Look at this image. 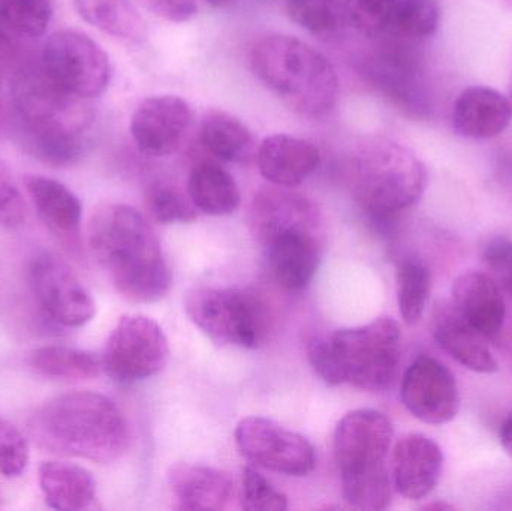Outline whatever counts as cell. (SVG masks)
<instances>
[{"instance_id":"18","label":"cell","mask_w":512,"mask_h":511,"mask_svg":"<svg viewBox=\"0 0 512 511\" xmlns=\"http://www.w3.org/2000/svg\"><path fill=\"white\" fill-rule=\"evenodd\" d=\"M430 330L436 344L469 371L477 374L498 371V362L490 350L489 339L466 323L450 300H439L433 306Z\"/></svg>"},{"instance_id":"26","label":"cell","mask_w":512,"mask_h":511,"mask_svg":"<svg viewBox=\"0 0 512 511\" xmlns=\"http://www.w3.org/2000/svg\"><path fill=\"white\" fill-rule=\"evenodd\" d=\"M75 11L90 26L123 41L140 44L147 24L129 0H74Z\"/></svg>"},{"instance_id":"37","label":"cell","mask_w":512,"mask_h":511,"mask_svg":"<svg viewBox=\"0 0 512 511\" xmlns=\"http://www.w3.org/2000/svg\"><path fill=\"white\" fill-rule=\"evenodd\" d=\"M483 261L496 284L512 293V242L504 236L493 237L484 246Z\"/></svg>"},{"instance_id":"2","label":"cell","mask_w":512,"mask_h":511,"mask_svg":"<svg viewBox=\"0 0 512 511\" xmlns=\"http://www.w3.org/2000/svg\"><path fill=\"white\" fill-rule=\"evenodd\" d=\"M38 447L95 464H113L129 449L131 431L120 408L95 392H69L45 402L29 420Z\"/></svg>"},{"instance_id":"23","label":"cell","mask_w":512,"mask_h":511,"mask_svg":"<svg viewBox=\"0 0 512 511\" xmlns=\"http://www.w3.org/2000/svg\"><path fill=\"white\" fill-rule=\"evenodd\" d=\"M39 488L50 509L78 511L92 506L96 482L92 473L80 465L47 461L39 465Z\"/></svg>"},{"instance_id":"24","label":"cell","mask_w":512,"mask_h":511,"mask_svg":"<svg viewBox=\"0 0 512 511\" xmlns=\"http://www.w3.org/2000/svg\"><path fill=\"white\" fill-rule=\"evenodd\" d=\"M200 143L210 155L221 161L248 162L256 155V141L245 122L225 111L204 114Z\"/></svg>"},{"instance_id":"9","label":"cell","mask_w":512,"mask_h":511,"mask_svg":"<svg viewBox=\"0 0 512 511\" xmlns=\"http://www.w3.org/2000/svg\"><path fill=\"white\" fill-rule=\"evenodd\" d=\"M192 323L219 345L255 350L270 339L274 312L251 287H198L186 297Z\"/></svg>"},{"instance_id":"31","label":"cell","mask_w":512,"mask_h":511,"mask_svg":"<svg viewBox=\"0 0 512 511\" xmlns=\"http://www.w3.org/2000/svg\"><path fill=\"white\" fill-rule=\"evenodd\" d=\"M0 14L20 35H44L53 17L50 0H0Z\"/></svg>"},{"instance_id":"38","label":"cell","mask_w":512,"mask_h":511,"mask_svg":"<svg viewBox=\"0 0 512 511\" xmlns=\"http://www.w3.org/2000/svg\"><path fill=\"white\" fill-rule=\"evenodd\" d=\"M150 8L165 20L185 23L197 14L195 0H147Z\"/></svg>"},{"instance_id":"25","label":"cell","mask_w":512,"mask_h":511,"mask_svg":"<svg viewBox=\"0 0 512 511\" xmlns=\"http://www.w3.org/2000/svg\"><path fill=\"white\" fill-rule=\"evenodd\" d=\"M188 194L198 210L212 216L231 215L239 209L242 200L234 177L210 161L194 165L189 174Z\"/></svg>"},{"instance_id":"8","label":"cell","mask_w":512,"mask_h":511,"mask_svg":"<svg viewBox=\"0 0 512 511\" xmlns=\"http://www.w3.org/2000/svg\"><path fill=\"white\" fill-rule=\"evenodd\" d=\"M352 195L373 219L385 221L420 201L427 186V170L409 147L373 137L352 153L349 167Z\"/></svg>"},{"instance_id":"44","label":"cell","mask_w":512,"mask_h":511,"mask_svg":"<svg viewBox=\"0 0 512 511\" xmlns=\"http://www.w3.org/2000/svg\"><path fill=\"white\" fill-rule=\"evenodd\" d=\"M505 3H508V5L512 6V0H505Z\"/></svg>"},{"instance_id":"3","label":"cell","mask_w":512,"mask_h":511,"mask_svg":"<svg viewBox=\"0 0 512 511\" xmlns=\"http://www.w3.org/2000/svg\"><path fill=\"white\" fill-rule=\"evenodd\" d=\"M251 227L280 287L301 291L321 260L322 222L318 207L291 188H264L251 204Z\"/></svg>"},{"instance_id":"39","label":"cell","mask_w":512,"mask_h":511,"mask_svg":"<svg viewBox=\"0 0 512 511\" xmlns=\"http://www.w3.org/2000/svg\"><path fill=\"white\" fill-rule=\"evenodd\" d=\"M11 32L14 30L0 14V57L9 56L14 50V39H12Z\"/></svg>"},{"instance_id":"20","label":"cell","mask_w":512,"mask_h":511,"mask_svg":"<svg viewBox=\"0 0 512 511\" xmlns=\"http://www.w3.org/2000/svg\"><path fill=\"white\" fill-rule=\"evenodd\" d=\"M256 161L259 173L271 185L295 188L318 170L321 153L312 141L276 134L259 144Z\"/></svg>"},{"instance_id":"10","label":"cell","mask_w":512,"mask_h":511,"mask_svg":"<svg viewBox=\"0 0 512 511\" xmlns=\"http://www.w3.org/2000/svg\"><path fill=\"white\" fill-rule=\"evenodd\" d=\"M42 72L75 98H98L107 90L111 65L104 48L86 33L59 30L48 36L42 50Z\"/></svg>"},{"instance_id":"42","label":"cell","mask_w":512,"mask_h":511,"mask_svg":"<svg viewBox=\"0 0 512 511\" xmlns=\"http://www.w3.org/2000/svg\"><path fill=\"white\" fill-rule=\"evenodd\" d=\"M207 5L215 6V8H224V6L231 5L233 0H203Z\"/></svg>"},{"instance_id":"27","label":"cell","mask_w":512,"mask_h":511,"mask_svg":"<svg viewBox=\"0 0 512 511\" xmlns=\"http://www.w3.org/2000/svg\"><path fill=\"white\" fill-rule=\"evenodd\" d=\"M29 365L44 377L62 381L92 380L98 377L101 368L93 354L60 345H48L32 351Z\"/></svg>"},{"instance_id":"11","label":"cell","mask_w":512,"mask_h":511,"mask_svg":"<svg viewBox=\"0 0 512 511\" xmlns=\"http://www.w3.org/2000/svg\"><path fill=\"white\" fill-rule=\"evenodd\" d=\"M170 359L162 327L146 315H125L111 330L102 368L117 383H137L159 374Z\"/></svg>"},{"instance_id":"1","label":"cell","mask_w":512,"mask_h":511,"mask_svg":"<svg viewBox=\"0 0 512 511\" xmlns=\"http://www.w3.org/2000/svg\"><path fill=\"white\" fill-rule=\"evenodd\" d=\"M89 246L116 290L135 303L158 302L171 288L161 242L143 213L126 204H104L89 222Z\"/></svg>"},{"instance_id":"22","label":"cell","mask_w":512,"mask_h":511,"mask_svg":"<svg viewBox=\"0 0 512 511\" xmlns=\"http://www.w3.org/2000/svg\"><path fill=\"white\" fill-rule=\"evenodd\" d=\"M24 188L45 227L63 242L80 236L83 206L80 198L59 180L44 176L24 177Z\"/></svg>"},{"instance_id":"41","label":"cell","mask_w":512,"mask_h":511,"mask_svg":"<svg viewBox=\"0 0 512 511\" xmlns=\"http://www.w3.org/2000/svg\"><path fill=\"white\" fill-rule=\"evenodd\" d=\"M424 510H454V506H451V504L447 503H430L427 504V506L423 507Z\"/></svg>"},{"instance_id":"21","label":"cell","mask_w":512,"mask_h":511,"mask_svg":"<svg viewBox=\"0 0 512 511\" xmlns=\"http://www.w3.org/2000/svg\"><path fill=\"white\" fill-rule=\"evenodd\" d=\"M512 120L508 96L487 86H472L457 96L453 107V128L474 140L499 137Z\"/></svg>"},{"instance_id":"33","label":"cell","mask_w":512,"mask_h":511,"mask_svg":"<svg viewBox=\"0 0 512 511\" xmlns=\"http://www.w3.org/2000/svg\"><path fill=\"white\" fill-rule=\"evenodd\" d=\"M441 8L436 0H400L394 23L409 38H427L438 30Z\"/></svg>"},{"instance_id":"29","label":"cell","mask_w":512,"mask_h":511,"mask_svg":"<svg viewBox=\"0 0 512 511\" xmlns=\"http://www.w3.org/2000/svg\"><path fill=\"white\" fill-rule=\"evenodd\" d=\"M286 11L294 23L318 36L334 35L348 18L339 0H286Z\"/></svg>"},{"instance_id":"13","label":"cell","mask_w":512,"mask_h":511,"mask_svg":"<svg viewBox=\"0 0 512 511\" xmlns=\"http://www.w3.org/2000/svg\"><path fill=\"white\" fill-rule=\"evenodd\" d=\"M30 287L39 308L62 327L84 326L96 315L95 300L71 267L54 254H41L29 269Z\"/></svg>"},{"instance_id":"16","label":"cell","mask_w":512,"mask_h":511,"mask_svg":"<svg viewBox=\"0 0 512 511\" xmlns=\"http://www.w3.org/2000/svg\"><path fill=\"white\" fill-rule=\"evenodd\" d=\"M444 471V452L432 438L408 434L397 441L391 455L396 491L406 500H424L438 486Z\"/></svg>"},{"instance_id":"43","label":"cell","mask_w":512,"mask_h":511,"mask_svg":"<svg viewBox=\"0 0 512 511\" xmlns=\"http://www.w3.org/2000/svg\"><path fill=\"white\" fill-rule=\"evenodd\" d=\"M508 98H510V101L512 104V81H511V86H510V96H508Z\"/></svg>"},{"instance_id":"34","label":"cell","mask_w":512,"mask_h":511,"mask_svg":"<svg viewBox=\"0 0 512 511\" xmlns=\"http://www.w3.org/2000/svg\"><path fill=\"white\" fill-rule=\"evenodd\" d=\"M240 507L251 511H283L288 509V498L262 474L248 467L243 470Z\"/></svg>"},{"instance_id":"4","label":"cell","mask_w":512,"mask_h":511,"mask_svg":"<svg viewBox=\"0 0 512 511\" xmlns=\"http://www.w3.org/2000/svg\"><path fill=\"white\" fill-rule=\"evenodd\" d=\"M400 359L402 330L388 315L366 326L337 330L309 347L310 365L325 383L349 384L373 393L393 386Z\"/></svg>"},{"instance_id":"6","label":"cell","mask_w":512,"mask_h":511,"mask_svg":"<svg viewBox=\"0 0 512 511\" xmlns=\"http://www.w3.org/2000/svg\"><path fill=\"white\" fill-rule=\"evenodd\" d=\"M252 71L289 108L310 119L327 116L339 96L330 60L301 39L268 35L252 50Z\"/></svg>"},{"instance_id":"12","label":"cell","mask_w":512,"mask_h":511,"mask_svg":"<svg viewBox=\"0 0 512 511\" xmlns=\"http://www.w3.org/2000/svg\"><path fill=\"white\" fill-rule=\"evenodd\" d=\"M234 437L243 458L256 467L288 477H306L315 470L316 453L309 440L274 420L246 417Z\"/></svg>"},{"instance_id":"35","label":"cell","mask_w":512,"mask_h":511,"mask_svg":"<svg viewBox=\"0 0 512 511\" xmlns=\"http://www.w3.org/2000/svg\"><path fill=\"white\" fill-rule=\"evenodd\" d=\"M30 450L17 426L0 416V474L15 479L26 471Z\"/></svg>"},{"instance_id":"19","label":"cell","mask_w":512,"mask_h":511,"mask_svg":"<svg viewBox=\"0 0 512 511\" xmlns=\"http://www.w3.org/2000/svg\"><path fill=\"white\" fill-rule=\"evenodd\" d=\"M451 305L484 338H498L507 318L502 288L487 273H463L451 288Z\"/></svg>"},{"instance_id":"17","label":"cell","mask_w":512,"mask_h":511,"mask_svg":"<svg viewBox=\"0 0 512 511\" xmlns=\"http://www.w3.org/2000/svg\"><path fill=\"white\" fill-rule=\"evenodd\" d=\"M167 479L179 509L221 511L240 504L236 482L216 468L182 462L168 470Z\"/></svg>"},{"instance_id":"30","label":"cell","mask_w":512,"mask_h":511,"mask_svg":"<svg viewBox=\"0 0 512 511\" xmlns=\"http://www.w3.org/2000/svg\"><path fill=\"white\" fill-rule=\"evenodd\" d=\"M146 207L159 224L191 222L197 218V207L182 189L165 180H155L146 189Z\"/></svg>"},{"instance_id":"7","label":"cell","mask_w":512,"mask_h":511,"mask_svg":"<svg viewBox=\"0 0 512 511\" xmlns=\"http://www.w3.org/2000/svg\"><path fill=\"white\" fill-rule=\"evenodd\" d=\"M393 425L375 410L343 416L334 431V459L342 479L343 498L358 510H384L393 498L387 458Z\"/></svg>"},{"instance_id":"36","label":"cell","mask_w":512,"mask_h":511,"mask_svg":"<svg viewBox=\"0 0 512 511\" xmlns=\"http://www.w3.org/2000/svg\"><path fill=\"white\" fill-rule=\"evenodd\" d=\"M26 219L23 195L8 165L0 159V228L20 227Z\"/></svg>"},{"instance_id":"28","label":"cell","mask_w":512,"mask_h":511,"mask_svg":"<svg viewBox=\"0 0 512 511\" xmlns=\"http://www.w3.org/2000/svg\"><path fill=\"white\" fill-rule=\"evenodd\" d=\"M397 305L409 326L420 323L432 290V273L420 258L409 257L397 266Z\"/></svg>"},{"instance_id":"14","label":"cell","mask_w":512,"mask_h":511,"mask_svg":"<svg viewBox=\"0 0 512 511\" xmlns=\"http://www.w3.org/2000/svg\"><path fill=\"white\" fill-rule=\"evenodd\" d=\"M400 398L406 410L427 425H445L456 419L460 393L456 377L435 357H417L403 375Z\"/></svg>"},{"instance_id":"32","label":"cell","mask_w":512,"mask_h":511,"mask_svg":"<svg viewBox=\"0 0 512 511\" xmlns=\"http://www.w3.org/2000/svg\"><path fill=\"white\" fill-rule=\"evenodd\" d=\"M400 0H345L346 17L363 35L376 38L394 23Z\"/></svg>"},{"instance_id":"15","label":"cell","mask_w":512,"mask_h":511,"mask_svg":"<svg viewBox=\"0 0 512 511\" xmlns=\"http://www.w3.org/2000/svg\"><path fill=\"white\" fill-rule=\"evenodd\" d=\"M191 123L192 108L185 99L150 96L135 108L131 134L143 155L164 158L180 149Z\"/></svg>"},{"instance_id":"40","label":"cell","mask_w":512,"mask_h":511,"mask_svg":"<svg viewBox=\"0 0 512 511\" xmlns=\"http://www.w3.org/2000/svg\"><path fill=\"white\" fill-rule=\"evenodd\" d=\"M501 443L504 446L505 452L512 458V410L505 419L504 425L501 428Z\"/></svg>"},{"instance_id":"5","label":"cell","mask_w":512,"mask_h":511,"mask_svg":"<svg viewBox=\"0 0 512 511\" xmlns=\"http://www.w3.org/2000/svg\"><path fill=\"white\" fill-rule=\"evenodd\" d=\"M15 105L27 150L51 167H71L87 144L92 111L86 99L54 86L44 72L21 78Z\"/></svg>"}]
</instances>
